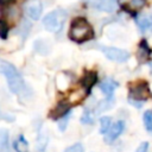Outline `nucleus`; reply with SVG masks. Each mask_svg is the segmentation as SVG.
Returning a JSON list of instances; mask_svg holds the SVG:
<instances>
[{
	"instance_id": "obj_13",
	"label": "nucleus",
	"mask_w": 152,
	"mask_h": 152,
	"mask_svg": "<svg viewBox=\"0 0 152 152\" xmlns=\"http://www.w3.org/2000/svg\"><path fill=\"white\" fill-rule=\"evenodd\" d=\"M113 103H114L113 97H107L106 100H102V101H101V102H99V104L96 106L95 113H96V114H100V113H102V112H104V110L109 109V108L113 106ZM96 114H95V115H96Z\"/></svg>"
},
{
	"instance_id": "obj_21",
	"label": "nucleus",
	"mask_w": 152,
	"mask_h": 152,
	"mask_svg": "<svg viewBox=\"0 0 152 152\" xmlns=\"http://www.w3.org/2000/svg\"><path fill=\"white\" fill-rule=\"evenodd\" d=\"M64 152H83V146L81 144H75V145H71L70 147H68Z\"/></svg>"
},
{
	"instance_id": "obj_25",
	"label": "nucleus",
	"mask_w": 152,
	"mask_h": 152,
	"mask_svg": "<svg viewBox=\"0 0 152 152\" xmlns=\"http://www.w3.org/2000/svg\"><path fill=\"white\" fill-rule=\"evenodd\" d=\"M15 2V0H0V5L5 7H10Z\"/></svg>"
},
{
	"instance_id": "obj_2",
	"label": "nucleus",
	"mask_w": 152,
	"mask_h": 152,
	"mask_svg": "<svg viewBox=\"0 0 152 152\" xmlns=\"http://www.w3.org/2000/svg\"><path fill=\"white\" fill-rule=\"evenodd\" d=\"M94 37L91 25L84 18H76L72 20L69 28V38L76 43H83Z\"/></svg>"
},
{
	"instance_id": "obj_20",
	"label": "nucleus",
	"mask_w": 152,
	"mask_h": 152,
	"mask_svg": "<svg viewBox=\"0 0 152 152\" xmlns=\"http://www.w3.org/2000/svg\"><path fill=\"white\" fill-rule=\"evenodd\" d=\"M8 141V132L6 129H0V147H5Z\"/></svg>"
},
{
	"instance_id": "obj_15",
	"label": "nucleus",
	"mask_w": 152,
	"mask_h": 152,
	"mask_svg": "<svg viewBox=\"0 0 152 152\" xmlns=\"http://www.w3.org/2000/svg\"><path fill=\"white\" fill-rule=\"evenodd\" d=\"M13 146L17 152H27V150H28V144H27L26 139L24 138V135H19V138L14 141Z\"/></svg>"
},
{
	"instance_id": "obj_5",
	"label": "nucleus",
	"mask_w": 152,
	"mask_h": 152,
	"mask_svg": "<svg viewBox=\"0 0 152 152\" xmlns=\"http://www.w3.org/2000/svg\"><path fill=\"white\" fill-rule=\"evenodd\" d=\"M101 50H102V52L104 53V56H106L108 59L114 61V62L122 63V62H126V61L129 58V53H128V51L122 50V49H119V48L103 46Z\"/></svg>"
},
{
	"instance_id": "obj_4",
	"label": "nucleus",
	"mask_w": 152,
	"mask_h": 152,
	"mask_svg": "<svg viewBox=\"0 0 152 152\" xmlns=\"http://www.w3.org/2000/svg\"><path fill=\"white\" fill-rule=\"evenodd\" d=\"M150 96H151V93H150L147 83L139 82L131 87V90H129V102L131 103H138V107H140L141 106L140 103L142 101L147 100Z\"/></svg>"
},
{
	"instance_id": "obj_8",
	"label": "nucleus",
	"mask_w": 152,
	"mask_h": 152,
	"mask_svg": "<svg viewBox=\"0 0 152 152\" xmlns=\"http://www.w3.org/2000/svg\"><path fill=\"white\" fill-rule=\"evenodd\" d=\"M124 127H125V122L124 121H118L115 122L113 126H110V128L108 129V132L106 133L104 135V141L110 144L112 141H114L124 131Z\"/></svg>"
},
{
	"instance_id": "obj_11",
	"label": "nucleus",
	"mask_w": 152,
	"mask_h": 152,
	"mask_svg": "<svg viewBox=\"0 0 152 152\" xmlns=\"http://www.w3.org/2000/svg\"><path fill=\"white\" fill-rule=\"evenodd\" d=\"M96 78H97V75L96 72L94 71H88L86 72V75L82 77L81 80V86L86 89V91H89L90 88L94 86V83L96 82Z\"/></svg>"
},
{
	"instance_id": "obj_7",
	"label": "nucleus",
	"mask_w": 152,
	"mask_h": 152,
	"mask_svg": "<svg viewBox=\"0 0 152 152\" xmlns=\"http://www.w3.org/2000/svg\"><path fill=\"white\" fill-rule=\"evenodd\" d=\"M87 2L96 10L108 13L114 12L118 7V0H87Z\"/></svg>"
},
{
	"instance_id": "obj_3",
	"label": "nucleus",
	"mask_w": 152,
	"mask_h": 152,
	"mask_svg": "<svg viewBox=\"0 0 152 152\" xmlns=\"http://www.w3.org/2000/svg\"><path fill=\"white\" fill-rule=\"evenodd\" d=\"M65 19H66V12L62 8H57L48 13L43 18V25L50 32H58L63 27Z\"/></svg>"
},
{
	"instance_id": "obj_19",
	"label": "nucleus",
	"mask_w": 152,
	"mask_h": 152,
	"mask_svg": "<svg viewBox=\"0 0 152 152\" xmlns=\"http://www.w3.org/2000/svg\"><path fill=\"white\" fill-rule=\"evenodd\" d=\"M93 114L89 112V109H86L84 110V113H83V115H82V118H81V122L82 124H93Z\"/></svg>"
},
{
	"instance_id": "obj_6",
	"label": "nucleus",
	"mask_w": 152,
	"mask_h": 152,
	"mask_svg": "<svg viewBox=\"0 0 152 152\" xmlns=\"http://www.w3.org/2000/svg\"><path fill=\"white\" fill-rule=\"evenodd\" d=\"M43 12V5L40 0H27L25 2V13L32 20H38Z\"/></svg>"
},
{
	"instance_id": "obj_9",
	"label": "nucleus",
	"mask_w": 152,
	"mask_h": 152,
	"mask_svg": "<svg viewBox=\"0 0 152 152\" xmlns=\"http://www.w3.org/2000/svg\"><path fill=\"white\" fill-rule=\"evenodd\" d=\"M70 110V102L69 101H61L58 102V104L51 110L50 116L52 119H61L64 115H66Z\"/></svg>"
},
{
	"instance_id": "obj_12",
	"label": "nucleus",
	"mask_w": 152,
	"mask_h": 152,
	"mask_svg": "<svg viewBox=\"0 0 152 152\" xmlns=\"http://www.w3.org/2000/svg\"><path fill=\"white\" fill-rule=\"evenodd\" d=\"M99 87H100V89L102 90V93H104V94L107 95V97H112L114 90L118 88V83H116L115 81L108 78V80L103 81Z\"/></svg>"
},
{
	"instance_id": "obj_10",
	"label": "nucleus",
	"mask_w": 152,
	"mask_h": 152,
	"mask_svg": "<svg viewBox=\"0 0 152 152\" xmlns=\"http://www.w3.org/2000/svg\"><path fill=\"white\" fill-rule=\"evenodd\" d=\"M137 25L139 27V30L142 33H147V32H152V15H147V14H141L139 17H137L135 19Z\"/></svg>"
},
{
	"instance_id": "obj_16",
	"label": "nucleus",
	"mask_w": 152,
	"mask_h": 152,
	"mask_svg": "<svg viewBox=\"0 0 152 152\" xmlns=\"http://www.w3.org/2000/svg\"><path fill=\"white\" fill-rule=\"evenodd\" d=\"M112 126V118L110 116H103L100 119V133L106 134L108 129Z\"/></svg>"
},
{
	"instance_id": "obj_24",
	"label": "nucleus",
	"mask_w": 152,
	"mask_h": 152,
	"mask_svg": "<svg viewBox=\"0 0 152 152\" xmlns=\"http://www.w3.org/2000/svg\"><path fill=\"white\" fill-rule=\"evenodd\" d=\"M147 148H148V142L147 141H142L138 148L135 150V152H147Z\"/></svg>"
},
{
	"instance_id": "obj_14",
	"label": "nucleus",
	"mask_w": 152,
	"mask_h": 152,
	"mask_svg": "<svg viewBox=\"0 0 152 152\" xmlns=\"http://www.w3.org/2000/svg\"><path fill=\"white\" fill-rule=\"evenodd\" d=\"M150 55H151V49L147 45V42L146 40H141L140 42V46H139V52H138L139 58L145 61L146 58L150 57Z\"/></svg>"
},
{
	"instance_id": "obj_1",
	"label": "nucleus",
	"mask_w": 152,
	"mask_h": 152,
	"mask_svg": "<svg viewBox=\"0 0 152 152\" xmlns=\"http://www.w3.org/2000/svg\"><path fill=\"white\" fill-rule=\"evenodd\" d=\"M0 74H2L6 77L8 88L11 89L12 93L17 94L18 96L27 95L28 89L25 84V81L12 63L0 58Z\"/></svg>"
},
{
	"instance_id": "obj_18",
	"label": "nucleus",
	"mask_w": 152,
	"mask_h": 152,
	"mask_svg": "<svg viewBox=\"0 0 152 152\" xmlns=\"http://www.w3.org/2000/svg\"><path fill=\"white\" fill-rule=\"evenodd\" d=\"M144 125H145V128L148 131V132H152V112L151 110H146L144 113Z\"/></svg>"
},
{
	"instance_id": "obj_22",
	"label": "nucleus",
	"mask_w": 152,
	"mask_h": 152,
	"mask_svg": "<svg viewBox=\"0 0 152 152\" xmlns=\"http://www.w3.org/2000/svg\"><path fill=\"white\" fill-rule=\"evenodd\" d=\"M68 119H69V113H68L66 115H64V116H63V120H61V121H59V124H58V127H59V129H61V131H64V129H65V126H66Z\"/></svg>"
},
{
	"instance_id": "obj_23",
	"label": "nucleus",
	"mask_w": 152,
	"mask_h": 152,
	"mask_svg": "<svg viewBox=\"0 0 152 152\" xmlns=\"http://www.w3.org/2000/svg\"><path fill=\"white\" fill-rule=\"evenodd\" d=\"M145 5V0H131V6L134 8H140Z\"/></svg>"
},
{
	"instance_id": "obj_17",
	"label": "nucleus",
	"mask_w": 152,
	"mask_h": 152,
	"mask_svg": "<svg viewBox=\"0 0 152 152\" xmlns=\"http://www.w3.org/2000/svg\"><path fill=\"white\" fill-rule=\"evenodd\" d=\"M8 31H10V25L6 18H0V38L1 39H6L8 36Z\"/></svg>"
}]
</instances>
